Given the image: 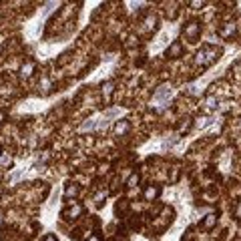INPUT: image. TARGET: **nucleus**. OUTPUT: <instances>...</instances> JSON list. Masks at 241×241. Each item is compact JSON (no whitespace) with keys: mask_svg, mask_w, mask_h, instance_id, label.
<instances>
[{"mask_svg":"<svg viewBox=\"0 0 241 241\" xmlns=\"http://www.w3.org/2000/svg\"><path fill=\"white\" fill-rule=\"evenodd\" d=\"M74 193H77V187H69V189H66V195H74Z\"/></svg>","mask_w":241,"mask_h":241,"instance_id":"0eeeda50","label":"nucleus"},{"mask_svg":"<svg viewBox=\"0 0 241 241\" xmlns=\"http://www.w3.org/2000/svg\"><path fill=\"white\" fill-rule=\"evenodd\" d=\"M195 32H197V22H191V26L187 28V34L189 36H195Z\"/></svg>","mask_w":241,"mask_h":241,"instance_id":"f03ea898","label":"nucleus"},{"mask_svg":"<svg viewBox=\"0 0 241 241\" xmlns=\"http://www.w3.org/2000/svg\"><path fill=\"white\" fill-rule=\"evenodd\" d=\"M135 183H139V177H137V175H133L129 181H127V185H129V187H135Z\"/></svg>","mask_w":241,"mask_h":241,"instance_id":"20e7f679","label":"nucleus"},{"mask_svg":"<svg viewBox=\"0 0 241 241\" xmlns=\"http://www.w3.org/2000/svg\"><path fill=\"white\" fill-rule=\"evenodd\" d=\"M213 225H215V215H209L205 219V227H213Z\"/></svg>","mask_w":241,"mask_h":241,"instance_id":"7ed1b4c3","label":"nucleus"},{"mask_svg":"<svg viewBox=\"0 0 241 241\" xmlns=\"http://www.w3.org/2000/svg\"><path fill=\"white\" fill-rule=\"evenodd\" d=\"M155 195H157V189H153V187L147 189V197H149V199H151V197H155Z\"/></svg>","mask_w":241,"mask_h":241,"instance_id":"423d86ee","label":"nucleus"},{"mask_svg":"<svg viewBox=\"0 0 241 241\" xmlns=\"http://www.w3.org/2000/svg\"><path fill=\"white\" fill-rule=\"evenodd\" d=\"M0 123H2V115H0Z\"/></svg>","mask_w":241,"mask_h":241,"instance_id":"1a4fd4ad","label":"nucleus"},{"mask_svg":"<svg viewBox=\"0 0 241 241\" xmlns=\"http://www.w3.org/2000/svg\"><path fill=\"white\" fill-rule=\"evenodd\" d=\"M171 95V87H161V91H157V99H165V96H169Z\"/></svg>","mask_w":241,"mask_h":241,"instance_id":"f257e3e1","label":"nucleus"},{"mask_svg":"<svg viewBox=\"0 0 241 241\" xmlns=\"http://www.w3.org/2000/svg\"><path fill=\"white\" fill-rule=\"evenodd\" d=\"M30 70H32V62H28V65L22 69V74H24V77H28V74H30Z\"/></svg>","mask_w":241,"mask_h":241,"instance_id":"39448f33","label":"nucleus"},{"mask_svg":"<svg viewBox=\"0 0 241 241\" xmlns=\"http://www.w3.org/2000/svg\"><path fill=\"white\" fill-rule=\"evenodd\" d=\"M46 241H54V237H46Z\"/></svg>","mask_w":241,"mask_h":241,"instance_id":"6e6552de","label":"nucleus"}]
</instances>
